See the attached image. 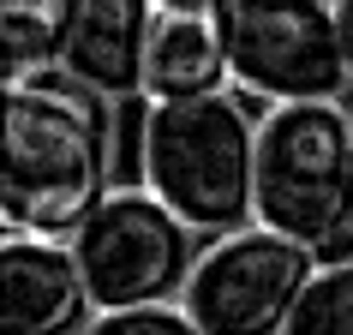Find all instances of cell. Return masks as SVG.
<instances>
[{
  "instance_id": "1",
  "label": "cell",
  "mask_w": 353,
  "mask_h": 335,
  "mask_svg": "<svg viewBox=\"0 0 353 335\" xmlns=\"http://www.w3.org/2000/svg\"><path fill=\"white\" fill-rule=\"evenodd\" d=\"M114 126L102 96L66 78L6 84V156H0V216L6 234L72 240L108 198Z\"/></svg>"
},
{
  "instance_id": "2",
  "label": "cell",
  "mask_w": 353,
  "mask_h": 335,
  "mask_svg": "<svg viewBox=\"0 0 353 335\" xmlns=\"http://www.w3.org/2000/svg\"><path fill=\"white\" fill-rule=\"evenodd\" d=\"M138 174L198 234L258 222V120L240 96L150 102L138 120Z\"/></svg>"
},
{
  "instance_id": "3",
  "label": "cell",
  "mask_w": 353,
  "mask_h": 335,
  "mask_svg": "<svg viewBox=\"0 0 353 335\" xmlns=\"http://www.w3.org/2000/svg\"><path fill=\"white\" fill-rule=\"evenodd\" d=\"M258 222L299 245L353 234V108L281 102L258 120Z\"/></svg>"
},
{
  "instance_id": "4",
  "label": "cell",
  "mask_w": 353,
  "mask_h": 335,
  "mask_svg": "<svg viewBox=\"0 0 353 335\" xmlns=\"http://www.w3.org/2000/svg\"><path fill=\"white\" fill-rule=\"evenodd\" d=\"M228 72L263 108L330 102L353 84L335 0H216Z\"/></svg>"
},
{
  "instance_id": "5",
  "label": "cell",
  "mask_w": 353,
  "mask_h": 335,
  "mask_svg": "<svg viewBox=\"0 0 353 335\" xmlns=\"http://www.w3.org/2000/svg\"><path fill=\"white\" fill-rule=\"evenodd\" d=\"M192 234L174 210L150 186L108 192L90 210V222L72 234L78 270L90 281L96 312H120V305H168L174 294H186L198 252Z\"/></svg>"
},
{
  "instance_id": "6",
  "label": "cell",
  "mask_w": 353,
  "mask_h": 335,
  "mask_svg": "<svg viewBox=\"0 0 353 335\" xmlns=\"http://www.w3.org/2000/svg\"><path fill=\"white\" fill-rule=\"evenodd\" d=\"M317 270L323 263L312 245L252 222L216 234V245L198 252L180 305L198 317L204 335H288V317L299 312Z\"/></svg>"
},
{
  "instance_id": "7",
  "label": "cell",
  "mask_w": 353,
  "mask_h": 335,
  "mask_svg": "<svg viewBox=\"0 0 353 335\" xmlns=\"http://www.w3.org/2000/svg\"><path fill=\"white\" fill-rule=\"evenodd\" d=\"M60 12V78L84 84L102 102L144 96L150 37L162 6L156 0H54Z\"/></svg>"
},
{
  "instance_id": "8",
  "label": "cell",
  "mask_w": 353,
  "mask_h": 335,
  "mask_svg": "<svg viewBox=\"0 0 353 335\" xmlns=\"http://www.w3.org/2000/svg\"><path fill=\"white\" fill-rule=\"evenodd\" d=\"M96 317L72 245L48 234H6L0 245V335H84Z\"/></svg>"
},
{
  "instance_id": "9",
  "label": "cell",
  "mask_w": 353,
  "mask_h": 335,
  "mask_svg": "<svg viewBox=\"0 0 353 335\" xmlns=\"http://www.w3.org/2000/svg\"><path fill=\"white\" fill-rule=\"evenodd\" d=\"M234 84L228 48L210 12H162L150 37V66H144V102H192L216 96Z\"/></svg>"
},
{
  "instance_id": "10",
  "label": "cell",
  "mask_w": 353,
  "mask_h": 335,
  "mask_svg": "<svg viewBox=\"0 0 353 335\" xmlns=\"http://www.w3.org/2000/svg\"><path fill=\"white\" fill-rule=\"evenodd\" d=\"M0 72H6V84L60 78V12L54 6H0Z\"/></svg>"
},
{
  "instance_id": "11",
  "label": "cell",
  "mask_w": 353,
  "mask_h": 335,
  "mask_svg": "<svg viewBox=\"0 0 353 335\" xmlns=\"http://www.w3.org/2000/svg\"><path fill=\"white\" fill-rule=\"evenodd\" d=\"M288 335H353V258L323 263L299 299V312L288 317Z\"/></svg>"
},
{
  "instance_id": "12",
  "label": "cell",
  "mask_w": 353,
  "mask_h": 335,
  "mask_svg": "<svg viewBox=\"0 0 353 335\" xmlns=\"http://www.w3.org/2000/svg\"><path fill=\"white\" fill-rule=\"evenodd\" d=\"M84 335H204L186 305H120V312H96Z\"/></svg>"
},
{
  "instance_id": "13",
  "label": "cell",
  "mask_w": 353,
  "mask_h": 335,
  "mask_svg": "<svg viewBox=\"0 0 353 335\" xmlns=\"http://www.w3.org/2000/svg\"><path fill=\"white\" fill-rule=\"evenodd\" d=\"M335 19H341V54H347V72H353V0H335Z\"/></svg>"
},
{
  "instance_id": "14",
  "label": "cell",
  "mask_w": 353,
  "mask_h": 335,
  "mask_svg": "<svg viewBox=\"0 0 353 335\" xmlns=\"http://www.w3.org/2000/svg\"><path fill=\"white\" fill-rule=\"evenodd\" d=\"M162 12H216V0H156Z\"/></svg>"
},
{
  "instance_id": "15",
  "label": "cell",
  "mask_w": 353,
  "mask_h": 335,
  "mask_svg": "<svg viewBox=\"0 0 353 335\" xmlns=\"http://www.w3.org/2000/svg\"><path fill=\"white\" fill-rule=\"evenodd\" d=\"M0 6H54V0H0Z\"/></svg>"
},
{
  "instance_id": "16",
  "label": "cell",
  "mask_w": 353,
  "mask_h": 335,
  "mask_svg": "<svg viewBox=\"0 0 353 335\" xmlns=\"http://www.w3.org/2000/svg\"><path fill=\"white\" fill-rule=\"evenodd\" d=\"M347 108H353V102H347Z\"/></svg>"
}]
</instances>
